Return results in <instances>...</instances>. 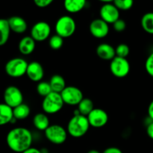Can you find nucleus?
<instances>
[{
  "label": "nucleus",
  "mask_w": 153,
  "mask_h": 153,
  "mask_svg": "<svg viewBox=\"0 0 153 153\" xmlns=\"http://www.w3.org/2000/svg\"><path fill=\"white\" fill-rule=\"evenodd\" d=\"M33 137L28 128L17 127L10 130L6 137V142L12 151L22 153L31 147Z\"/></svg>",
  "instance_id": "1"
},
{
  "label": "nucleus",
  "mask_w": 153,
  "mask_h": 153,
  "mask_svg": "<svg viewBox=\"0 0 153 153\" xmlns=\"http://www.w3.org/2000/svg\"><path fill=\"white\" fill-rule=\"evenodd\" d=\"M90 123L88 117L83 115H74L67 124V131L70 135L73 137H83L88 131Z\"/></svg>",
  "instance_id": "2"
},
{
  "label": "nucleus",
  "mask_w": 153,
  "mask_h": 153,
  "mask_svg": "<svg viewBox=\"0 0 153 153\" xmlns=\"http://www.w3.org/2000/svg\"><path fill=\"white\" fill-rule=\"evenodd\" d=\"M56 34L62 38L70 37L75 33L76 29V23L72 16L64 15L58 18L55 23Z\"/></svg>",
  "instance_id": "3"
},
{
  "label": "nucleus",
  "mask_w": 153,
  "mask_h": 153,
  "mask_svg": "<svg viewBox=\"0 0 153 153\" xmlns=\"http://www.w3.org/2000/svg\"><path fill=\"white\" fill-rule=\"evenodd\" d=\"M64 104L61 94L52 92L44 97L42 102V108L46 114H55L62 109Z\"/></svg>",
  "instance_id": "4"
},
{
  "label": "nucleus",
  "mask_w": 153,
  "mask_h": 153,
  "mask_svg": "<svg viewBox=\"0 0 153 153\" xmlns=\"http://www.w3.org/2000/svg\"><path fill=\"white\" fill-rule=\"evenodd\" d=\"M28 65L27 61L23 58H14L6 63L4 70L10 77L19 78L26 74Z\"/></svg>",
  "instance_id": "5"
},
{
  "label": "nucleus",
  "mask_w": 153,
  "mask_h": 153,
  "mask_svg": "<svg viewBox=\"0 0 153 153\" xmlns=\"http://www.w3.org/2000/svg\"><path fill=\"white\" fill-rule=\"evenodd\" d=\"M46 138L55 145H61L67 140V131L62 126L54 124L50 125L44 131Z\"/></svg>",
  "instance_id": "6"
},
{
  "label": "nucleus",
  "mask_w": 153,
  "mask_h": 153,
  "mask_svg": "<svg viewBox=\"0 0 153 153\" xmlns=\"http://www.w3.org/2000/svg\"><path fill=\"white\" fill-rule=\"evenodd\" d=\"M64 104L69 105H78L84 99L83 93L75 86H67L61 93Z\"/></svg>",
  "instance_id": "7"
},
{
  "label": "nucleus",
  "mask_w": 153,
  "mask_h": 153,
  "mask_svg": "<svg viewBox=\"0 0 153 153\" xmlns=\"http://www.w3.org/2000/svg\"><path fill=\"white\" fill-rule=\"evenodd\" d=\"M111 73L117 78H124L129 73L130 64L126 58L116 56L110 64Z\"/></svg>",
  "instance_id": "8"
},
{
  "label": "nucleus",
  "mask_w": 153,
  "mask_h": 153,
  "mask_svg": "<svg viewBox=\"0 0 153 153\" xmlns=\"http://www.w3.org/2000/svg\"><path fill=\"white\" fill-rule=\"evenodd\" d=\"M105 4L100 10V17L108 24H113L120 19V10L114 4L113 1H104Z\"/></svg>",
  "instance_id": "9"
},
{
  "label": "nucleus",
  "mask_w": 153,
  "mask_h": 153,
  "mask_svg": "<svg viewBox=\"0 0 153 153\" xmlns=\"http://www.w3.org/2000/svg\"><path fill=\"white\" fill-rule=\"evenodd\" d=\"M4 101L7 105L14 108L23 103L22 93L17 87H7L4 92Z\"/></svg>",
  "instance_id": "10"
},
{
  "label": "nucleus",
  "mask_w": 153,
  "mask_h": 153,
  "mask_svg": "<svg viewBox=\"0 0 153 153\" xmlns=\"http://www.w3.org/2000/svg\"><path fill=\"white\" fill-rule=\"evenodd\" d=\"M51 34V27L48 22L40 21L34 24L31 29V37L35 41L42 42L49 38Z\"/></svg>",
  "instance_id": "11"
},
{
  "label": "nucleus",
  "mask_w": 153,
  "mask_h": 153,
  "mask_svg": "<svg viewBox=\"0 0 153 153\" xmlns=\"http://www.w3.org/2000/svg\"><path fill=\"white\" fill-rule=\"evenodd\" d=\"M87 117L90 126L97 128L105 126L108 121L107 112L101 108H94Z\"/></svg>",
  "instance_id": "12"
},
{
  "label": "nucleus",
  "mask_w": 153,
  "mask_h": 153,
  "mask_svg": "<svg viewBox=\"0 0 153 153\" xmlns=\"http://www.w3.org/2000/svg\"><path fill=\"white\" fill-rule=\"evenodd\" d=\"M89 29L93 37L98 39H102L107 37L110 28L107 22L102 20L101 18H99L94 19L91 22Z\"/></svg>",
  "instance_id": "13"
},
{
  "label": "nucleus",
  "mask_w": 153,
  "mask_h": 153,
  "mask_svg": "<svg viewBox=\"0 0 153 153\" xmlns=\"http://www.w3.org/2000/svg\"><path fill=\"white\" fill-rule=\"evenodd\" d=\"M26 75L30 80L34 82H40L44 76V70L41 64L37 61L29 63L27 68Z\"/></svg>",
  "instance_id": "14"
},
{
  "label": "nucleus",
  "mask_w": 153,
  "mask_h": 153,
  "mask_svg": "<svg viewBox=\"0 0 153 153\" xmlns=\"http://www.w3.org/2000/svg\"><path fill=\"white\" fill-rule=\"evenodd\" d=\"M97 54L99 58L105 61H111L116 57L115 49L108 43H101L97 48Z\"/></svg>",
  "instance_id": "15"
},
{
  "label": "nucleus",
  "mask_w": 153,
  "mask_h": 153,
  "mask_svg": "<svg viewBox=\"0 0 153 153\" xmlns=\"http://www.w3.org/2000/svg\"><path fill=\"white\" fill-rule=\"evenodd\" d=\"M10 31L17 34H22L25 32L28 25L27 22L22 17L19 16H13L7 19Z\"/></svg>",
  "instance_id": "16"
},
{
  "label": "nucleus",
  "mask_w": 153,
  "mask_h": 153,
  "mask_svg": "<svg viewBox=\"0 0 153 153\" xmlns=\"http://www.w3.org/2000/svg\"><path fill=\"white\" fill-rule=\"evenodd\" d=\"M36 41L31 37L26 36L22 37L19 43V50L24 55H31L35 49Z\"/></svg>",
  "instance_id": "17"
},
{
  "label": "nucleus",
  "mask_w": 153,
  "mask_h": 153,
  "mask_svg": "<svg viewBox=\"0 0 153 153\" xmlns=\"http://www.w3.org/2000/svg\"><path fill=\"white\" fill-rule=\"evenodd\" d=\"M86 5L85 0H66L64 2V8L71 13H79L85 8Z\"/></svg>",
  "instance_id": "18"
},
{
  "label": "nucleus",
  "mask_w": 153,
  "mask_h": 153,
  "mask_svg": "<svg viewBox=\"0 0 153 153\" xmlns=\"http://www.w3.org/2000/svg\"><path fill=\"white\" fill-rule=\"evenodd\" d=\"M33 125L40 131H46L49 126V120L46 114L37 113L33 118Z\"/></svg>",
  "instance_id": "19"
},
{
  "label": "nucleus",
  "mask_w": 153,
  "mask_h": 153,
  "mask_svg": "<svg viewBox=\"0 0 153 153\" xmlns=\"http://www.w3.org/2000/svg\"><path fill=\"white\" fill-rule=\"evenodd\" d=\"M52 92L61 94L67 86H66L65 79L60 75H54L51 77L49 81Z\"/></svg>",
  "instance_id": "20"
},
{
  "label": "nucleus",
  "mask_w": 153,
  "mask_h": 153,
  "mask_svg": "<svg viewBox=\"0 0 153 153\" xmlns=\"http://www.w3.org/2000/svg\"><path fill=\"white\" fill-rule=\"evenodd\" d=\"M13 118V108L7 105L5 103L0 104V126L9 123Z\"/></svg>",
  "instance_id": "21"
},
{
  "label": "nucleus",
  "mask_w": 153,
  "mask_h": 153,
  "mask_svg": "<svg viewBox=\"0 0 153 153\" xmlns=\"http://www.w3.org/2000/svg\"><path fill=\"white\" fill-rule=\"evenodd\" d=\"M10 32V28L7 19H0V46H3L7 43Z\"/></svg>",
  "instance_id": "22"
},
{
  "label": "nucleus",
  "mask_w": 153,
  "mask_h": 153,
  "mask_svg": "<svg viewBox=\"0 0 153 153\" xmlns=\"http://www.w3.org/2000/svg\"><path fill=\"white\" fill-rule=\"evenodd\" d=\"M30 112H31V110H30L29 106L24 103L13 108V117L16 120H22L26 119L29 116Z\"/></svg>",
  "instance_id": "23"
},
{
  "label": "nucleus",
  "mask_w": 153,
  "mask_h": 153,
  "mask_svg": "<svg viewBox=\"0 0 153 153\" xmlns=\"http://www.w3.org/2000/svg\"><path fill=\"white\" fill-rule=\"evenodd\" d=\"M95 108L94 102L88 98H84L80 103L78 105V111L79 114L83 116L88 117L89 114Z\"/></svg>",
  "instance_id": "24"
},
{
  "label": "nucleus",
  "mask_w": 153,
  "mask_h": 153,
  "mask_svg": "<svg viewBox=\"0 0 153 153\" xmlns=\"http://www.w3.org/2000/svg\"><path fill=\"white\" fill-rule=\"evenodd\" d=\"M141 26L148 34H153V12L146 13L141 18Z\"/></svg>",
  "instance_id": "25"
},
{
  "label": "nucleus",
  "mask_w": 153,
  "mask_h": 153,
  "mask_svg": "<svg viewBox=\"0 0 153 153\" xmlns=\"http://www.w3.org/2000/svg\"><path fill=\"white\" fill-rule=\"evenodd\" d=\"M37 92L40 96L46 97L52 92L50 84L47 82H40L37 85Z\"/></svg>",
  "instance_id": "26"
},
{
  "label": "nucleus",
  "mask_w": 153,
  "mask_h": 153,
  "mask_svg": "<svg viewBox=\"0 0 153 153\" xmlns=\"http://www.w3.org/2000/svg\"><path fill=\"white\" fill-rule=\"evenodd\" d=\"M63 44H64V38L60 37L58 34L52 35L49 38V45L51 49H53V50L60 49L63 46Z\"/></svg>",
  "instance_id": "27"
},
{
  "label": "nucleus",
  "mask_w": 153,
  "mask_h": 153,
  "mask_svg": "<svg viewBox=\"0 0 153 153\" xmlns=\"http://www.w3.org/2000/svg\"><path fill=\"white\" fill-rule=\"evenodd\" d=\"M113 3L119 10H128L131 9L134 4V1L132 0H115Z\"/></svg>",
  "instance_id": "28"
},
{
  "label": "nucleus",
  "mask_w": 153,
  "mask_h": 153,
  "mask_svg": "<svg viewBox=\"0 0 153 153\" xmlns=\"http://www.w3.org/2000/svg\"><path fill=\"white\" fill-rule=\"evenodd\" d=\"M115 51H116V56L120 57V58H126V57L128 56L130 52V49L127 44L120 43L117 46Z\"/></svg>",
  "instance_id": "29"
},
{
  "label": "nucleus",
  "mask_w": 153,
  "mask_h": 153,
  "mask_svg": "<svg viewBox=\"0 0 153 153\" xmlns=\"http://www.w3.org/2000/svg\"><path fill=\"white\" fill-rule=\"evenodd\" d=\"M145 69H146V73L153 78V52L149 54L148 58H146V63H145Z\"/></svg>",
  "instance_id": "30"
},
{
  "label": "nucleus",
  "mask_w": 153,
  "mask_h": 153,
  "mask_svg": "<svg viewBox=\"0 0 153 153\" xmlns=\"http://www.w3.org/2000/svg\"><path fill=\"white\" fill-rule=\"evenodd\" d=\"M113 27L115 31H117V32H122L126 28V22L123 19H119L114 23H113Z\"/></svg>",
  "instance_id": "31"
},
{
  "label": "nucleus",
  "mask_w": 153,
  "mask_h": 153,
  "mask_svg": "<svg viewBox=\"0 0 153 153\" xmlns=\"http://www.w3.org/2000/svg\"><path fill=\"white\" fill-rule=\"evenodd\" d=\"M53 2L52 0H34V3L37 7H40V8H44L47 7Z\"/></svg>",
  "instance_id": "32"
},
{
  "label": "nucleus",
  "mask_w": 153,
  "mask_h": 153,
  "mask_svg": "<svg viewBox=\"0 0 153 153\" xmlns=\"http://www.w3.org/2000/svg\"><path fill=\"white\" fill-rule=\"evenodd\" d=\"M102 153H123V152L117 147H108L105 149Z\"/></svg>",
  "instance_id": "33"
},
{
  "label": "nucleus",
  "mask_w": 153,
  "mask_h": 153,
  "mask_svg": "<svg viewBox=\"0 0 153 153\" xmlns=\"http://www.w3.org/2000/svg\"><path fill=\"white\" fill-rule=\"evenodd\" d=\"M146 133L149 138L153 140V121H152L146 127Z\"/></svg>",
  "instance_id": "34"
},
{
  "label": "nucleus",
  "mask_w": 153,
  "mask_h": 153,
  "mask_svg": "<svg viewBox=\"0 0 153 153\" xmlns=\"http://www.w3.org/2000/svg\"><path fill=\"white\" fill-rule=\"evenodd\" d=\"M148 115L149 118L153 121V100L150 102L148 107Z\"/></svg>",
  "instance_id": "35"
},
{
  "label": "nucleus",
  "mask_w": 153,
  "mask_h": 153,
  "mask_svg": "<svg viewBox=\"0 0 153 153\" xmlns=\"http://www.w3.org/2000/svg\"><path fill=\"white\" fill-rule=\"evenodd\" d=\"M22 153H43V152H42L41 150L37 149V148L31 147V148H29L28 149H27V150H25V152H23Z\"/></svg>",
  "instance_id": "36"
},
{
  "label": "nucleus",
  "mask_w": 153,
  "mask_h": 153,
  "mask_svg": "<svg viewBox=\"0 0 153 153\" xmlns=\"http://www.w3.org/2000/svg\"><path fill=\"white\" fill-rule=\"evenodd\" d=\"M88 153H101V152H99V151L97 150V149H91V150L88 151Z\"/></svg>",
  "instance_id": "37"
}]
</instances>
